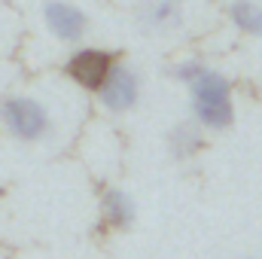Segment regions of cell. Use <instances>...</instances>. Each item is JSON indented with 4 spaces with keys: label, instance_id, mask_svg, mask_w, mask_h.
Segmentation results:
<instances>
[{
    "label": "cell",
    "instance_id": "cell-1",
    "mask_svg": "<svg viewBox=\"0 0 262 259\" xmlns=\"http://www.w3.org/2000/svg\"><path fill=\"white\" fill-rule=\"evenodd\" d=\"M189 98H192V113L201 128L223 131L232 125L235 119V104H232V85L223 73L204 67L201 76L189 85Z\"/></svg>",
    "mask_w": 262,
    "mask_h": 259
},
{
    "label": "cell",
    "instance_id": "cell-2",
    "mask_svg": "<svg viewBox=\"0 0 262 259\" xmlns=\"http://www.w3.org/2000/svg\"><path fill=\"white\" fill-rule=\"evenodd\" d=\"M0 122L3 128L9 131L12 137L18 140H40L49 134V110L37 101V98H28V95H12L0 104Z\"/></svg>",
    "mask_w": 262,
    "mask_h": 259
},
{
    "label": "cell",
    "instance_id": "cell-3",
    "mask_svg": "<svg viewBox=\"0 0 262 259\" xmlns=\"http://www.w3.org/2000/svg\"><path fill=\"white\" fill-rule=\"evenodd\" d=\"M98 98L113 113H128V110H134L137 101H140V76H137V70L128 64H116L110 70L107 82L101 85Z\"/></svg>",
    "mask_w": 262,
    "mask_h": 259
},
{
    "label": "cell",
    "instance_id": "cell-4",
    "mask_svg": "<svg viewBox=\"0 0 262 259\" xmlns=\"http://www.w3.org/2000/svg\"><path fill=\"white\" fill-rule=\"evenodd\" d=\"M116 67L113 55L104 49H79L70 61H67V76L82 85L85 92H101V85L107 82L110 70Z\"/></svg>",
    "mask_w": 262,
    "mask_h": 259
},
{
    "label": "cell",
    "instance_id": "cell-5",
    "mask_svg": "<svg viewBox=\"0 0 262 259\" xmlns=\"http://www.w3.org/2000/svg\"><path fill=\"white\" fill-rule=\"evenodd\" d=\"M43 18H46L49 31H52L58 40H64V43H76V40H82L85 31H89V18H85V12H82L79 6L67 3V0H49V3L43 6Z\"/></svg>",
    "mask_w": 262,
    "mask_h": 259
},
{
    "label": "cell",
    "instance_id": "cell-6",
    "mask_svg": "<svg viewBox=\"0 0 262 259\" xmlns=\"http://www.w3.org/2000/svg\"><path fill=\"white\" fill-rule=\"evenodd\" d=\"M180 18H183L180 0H143L140 9H137L140 28H146V31H152V34H156V31H171V28H177Z\"/></svg>",
    "mask_w": 262,
    "mask_h": 259
},
{
    "label": "cell",
    "instance_id": "cell-7",
    "mask_svg": "<svg viewBox=\"0 0 262 259\" xmlns=\"http://www.w3.org/2000/svg\"><path fill=\"white\" fill-rule=\"evenodd\" d=\"M101 217L113 229H128L134 223V201L125 189H107L101 195Z\"/></svg>",
    "mask_w": 262,
    "mask_h": 259
},
{
    "label": "cell",
    "instance_id": "cell-8",
    "mask_svg": "<svg viewBox=\"0 0 262 259\" xmlns=\"http://www.w3.org/2000/svg\"><path fill=\"white\" fill-rule=\"evenodd\" d=\"M168 146H171V156L174 159H192L198 149H201V125L198 122H180L177 128L168 134Z\"/></svg>",
    "mask_w": 262,
    "mask_h": 259
},
{
    "label": "cell",
    "instance_id": "cell-9",
    "mask_svg": "<svg viewBox=\"0 0 262 259\" xmlns=\"http://www.w3.org/2000/svg\"><path fill=\"white\" fill-rule=\"evenodd\" d=\"M229 18L238 31L250 34V37H259L262 40V3L253 0H235L229 6Z\"/></svg>",
    "mask_w": 262,
    "mask_h": 259
},
{
    "label": "cell",
    "instance_id": "cell-10",
    "mask_svg": "<svg viewBox=\"0 0 262 259\" xmlns=\"http://www.w3.org/2000/svg\"><path fill=\"white\" fill-rule=\"evenodd\" d=\"M201 70H204V64H201V61H180V64L174 67V76H177L180 82L192 85L198 76H201Z\"/></svg>",
    "mask_w": 262,
    "mask_h": 259
}]
</instances>
